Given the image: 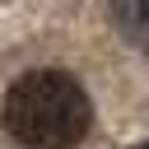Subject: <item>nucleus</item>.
Listing matches in <instances>:
<instances>
[{
  "instance_id": "nucleus-3",
  "label": "nucleus",
  "mask_w": 149,
  "mask_h": 149,
  "mask_svg": "<svg viewBox=\"0 0 149 149\" xmlns=\"http://www.w3.org/2000/svg\"><path fill=\"white\" fill-rule=\"evenodd\" d=\"M135 149H149V140H144V144H135Z\"/></svg>"
},
{
  "instance_id": "nucleus-2",
  "label": "nucleus",
  "mask_w": 149,
  "mask_h": 149,
  "mask_svg": "<svg viewBox=\"0 0 149 149\" xmlns=\"http://www.w3.org/2000/svg\"><path fill=\"white\" fill-rule=\"evenodd\" d=\"M112 23L121 28V37L140 51H149V0H107Z\"/></svg>"
},
{
  "instance_id": "nucleus-1",
  "label": "nucleus",
  "mask_w": 149,
  "mask_h": 149,
  "mask_svg": "<svg viewBox=\"0 0 149 149\" xmlns=\"http://www.w3.org/2000/svg\"><path fill=\"white\" fill-rule=\"evenodd\" d=\"M5 130L28 149H70L88 130V98L65 70L19 74L5 93Z\"/></svg>"
}]
</instances>
